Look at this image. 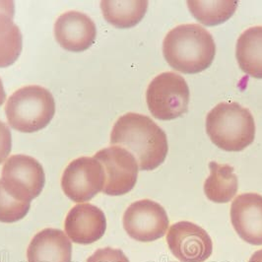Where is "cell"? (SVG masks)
Listing matches in <instances>:
<instances>
[{
	"label": "cell",
	"instance_id": "obj_1",
	"mask_svg": "<svg viewBox=\"0 0 262 262\" xmlns=\"http://www.w3.org/2000/svg\"><path fill=\"white\" fill-rule=\"evenodd\" d=\"M111 144L126 149L137 161L139 170H153L164 163L169 151L168 139L149 117L128 113L116 121Z\"/></svg>",
	"mask_w": 262,
	"mask_h": 262
},
{
	"label": "cell",
	"instance_id": "obj_2",
	"mask_svg": "<svg viewBox=\"0 0 262 262\" xmlns=\"http://www.w3.org/2000/svg\"><path fill=\"white\" fill-rule=\"evenodd\" d=\"M163 54L173 69L195 74L207 69L216 54L212 35L198 24H184L171 29L163 42Z\"/></svg>",
	"mask_w": 262,
	"mask_h": 262
},
{
	"label": "cell",
	"instance_id": "obj_3",
	"mask_svg": "<svg viewBox=\"0 0 262 262\" xmlns=\"http://www.w3.org/2000/svg\"><path fill=\"white\" fill-rule=\"evenodd\" d=\"M206 131L220 149L239 152L253 142L255 122L248 108L237 103H220L207 115Z\"/></svg>",
	"mask_w": 262,
	"mask_h": 262
},
{
	"label": "cell",
	"instance_id": "obj_4",
	"mask_svg": "<svg viewBox=\"0 0 262 262\" xmlns=\"http://www.w3.org/2000/svg\"><path fill=\"white\" fill-rule=\"evenodd\" d=\"M5 113L9 125L15 130L25 133L41 130L54 117V98L41 86H26L9 97Z\"/></svg>",
	"mask_w": 262,
	"mask_h": 262
},
{
	"label": "cell",
	"instance_id": "obj_5",
	"mask_svg": "<svg viewBox=\"0 0 262 262\" xmlns=\"http://www.w3.org/2000/svg\"><path fill=\"white\" fill-rule=\"evenodd\" d=\"M146 102L150 113L157 119L180 118L188 108L189 88L180 74L164 72L150 82L146 91Z\"/></svg>",
	"mask_w": 262,
	"mask_h": 262
},
{
	"label": "cell",
	"instance_id": "obj_6",
	"mask_svg": "<svg viewBox=\"0 0 262 262\" xmlns=\"http://www.w3.org/2000/svg\"><path fill=\"white\" fill-rule=\"evenodd\" d=\"M0 183L11 196L24 202H31L42 191L46 174L42 166L35 158L13 155L5 162Z\"/></svg>",
	"mask_w": 262,
	"mask_h": 262
},
{
	"label": "cell",
	"instance_id": "obj_7",
	"mask_svg": "<svg viewBox=\"0 0 262 262\" xmlns=\"http://www.w3.org/2000/svg\"><path fill=\"white\" fill-rule=\"evenodd\" d=\"M105 170L94 157H80L73 160L63 171L61 187L70 200L87 202L103 191Z\"/></svg>",
	"mask_w": 262,
	"mask_h": 262
},
{
	"label": "cell",
	"instance_id": "obj_8",
	"mask_svg": "<svg viewBox=\"0 0 262 262\" xmlns=\"http://www.w3.org/2000/svg\"><path fill=\"white\" fill-rule=\"evenodd\" d=\"M122 223L131 238L149 243L166 235L170 220L162 205L153 200L143 199L132 203L126 209Z\"/></svg>",
	"mask_w": 262,
	"mask_h": 262
},
{
	"label": "cell",
	"instance_id": "obj_9",
	"mask_svg": "<svg viewBox=\"0 0 262 262\" xmlns=\"http://www.w3.org/2000/svg\"><path fill=\"white\" fill-rule=\"evenodd\" d=\"M105 170L103 192L118 196L128 193L137 182L139 167L136 159L126 149L111 146L100 150L95 156Z\"/></svg>",
	"mask_w": 262,
	"mask_h": 262
},
{
	"label": "cell",
	"instance_id": "obj_10",
	"mask_svg": "<svg viewBox=\"0 0 262 262\" xmlns=\"http://www.w3.org/2000/svg\"><path fill=\"white\" fill-rule=\"evenodd\" d=\"M167 243L171 253L181 262L206 261L213 251V243L207 232L187 221L170 227Z\"/></svg>",
	"mask_w": 262,
	"mask_h": 262
},
{
	"label": "cell",
	"instance_id": "obj_11",
	"mask_svg": "<svg viewBox=\"0 0 262 262\" xmlns=\"http://www.w3.org/2000/svg\"><path fill=\"white\" fill-rule=\"evenodd\" d=\"M56 41L66 51L81 53L95 42L97 29L92 19L79 11L60 15L54 24Z\"/></svg>",
	"mask_w": 262,
	"mask_h": 262
},
{
	"label": "cell",
	"instance_id": "obj_12",
	"mask_svg": "<svg viewBox=\"0 0 262 262\" xmlns=\"http://www.w3.org/2000/svg\"><path fill=\"white\" fill-rule=\"evenodd\" d=\"M64 230L70 241L75 244H93L105 235V213L90 203L75 205L66 216Z\"/></svg>",
	"mask_w": 262,
	"mask_h": 262
},
{
	"label": "cell",
	"instance_id": "obj_13",
	"mask_svg": "<svg viewBox=\"0 0 262 262\" xmlns=\"http://www.w3.org/2000/svg\"><path fill=\"white\" fill-rule=\"evenodd\" d=\"M231 221L242 239L262 246V195L250 192L236 197L231 206Z\"/></svg>",
	"mask_w": 262,
	"mask_h": 262
},
{
	"label": "cell",
	"instance_id": "obj_14",
	"mask_svg": "<svg viewBox=\"0 0 262 262\" xmlns=\"http://www.w3.org/2000/svg\"><path fill=\"white\" fill-rule=\"evenodd\" d=\"M27 258L28 262H71V241L61 230L45 229L31 241Z\"/></svg>",
	"mask_w": 262,
	"mask_h": 262
},
{
	"label": "cell",
	"instance_id": "obj_15",
	"mask_svg": "<svg viewBox=\"0 0 262 262\" xmlns=\"http://www.w3.org/2000/svg\"><path fill=\"white\" fill-rule=\"evenodd\" d=\"M13 15L12 1L0 2V68L12 66L22 52L23 38Z\"/></svg>",
	"mask_w": 262,
	"mask_h": 262
},
{
	"label": "cell",
	"instance_id": "obj_16",
	"mask_svg": "<svg viewBox=\"0 0 262 262\" xmlns=\"http://www.w3.org/2000/svg\"><path fill=\"white\" fill-rule=\"evenodd\" d=\"M236 56L245 73L262 79V26L251 27L241 35L236 41Z\"/></svg>",
	"mask_w": 262,
	"mask_h": 262
},
{
	"label": "cell",
	"instance_id": "obj_17",
	"mask_svg": "<svg viewBox=\"0 0 262 262\" xmlns=\"http://www.w3.org/2000/svg\"><path fill=\"white\" fill-rule=\"evenodd\" d=\"M210 176L204 183V193L215 203H227L236 196L238 182L234 168L229 165L209 163Z\"/></svg>",
	"mask_w": 262,
	"mask_h": 262
},
{
	"label": "cell",
	"instance_id": "obj_18",
	"mask_svg": "<svg viewBox=\"0 0 262 262\" xmlns=\"http://www.w3.org/2000/svg\"><path fill=\"white\" fill-rule=\"evenodd\" d=\"M102 12L105 20L113 26L125 29L136 26L145 16L148 1H114L104 0L101 2Z\"/></svg>",
	"mask_w": 262,
	"mask_h": 262
},
{
	"label": "cell",
	"instance_id": "obj_19",
	"mask_svg": "<svg viewBox=\"0 0 262 262\" xmlns=\"http://www.w3.org/2000/svg\"><path fill=\"white\" fill-rule=\"evenodd\" d=\"M187 6L197 21L205 26H216L226 22L234 15L237 1L188 0Z\"/></svg>",
	"mask_w": 262,
	"mask_h": 262
},
{
	"label": "cell",
	"instance_id": "obj_20",
	"mask_svg": "<svg viewBox=\"0 0 262 262\" xmlns=\"http://www.w3.org/2000/svg\"><path fill=\"white\" fill-rule=\"evenodd\" d=\"M31 202H24L9 195L0 183V222L15 223L22 220L30 210Z\"/></svg>",
	"mask_w": 262,
	"mask_h": 262
},
{
	"label": "cell",
	"instance_id": "obj_21",
	"mask_svg": "<svg viewBox=\"0 0 262 262\" xmlns=\"http://www.w3.org/2000/svg\"><path fill=\"white\" fill-rule=\"evenodd\" d=\"M87 262H129V259L120 249L105 248L96 250Z\"/></svg>",
	"mask_w": 262,
	"mask_h": 262
},
{
	"label": "cell",
	"instance_id": "obj_22",
	"mask_svg": "<svg viewBox=\"0 0 262 262\" xmlns=\"http://www.w3.org/2000/svg\"><path fill=\"white\" fill-rule=\"evenodd\" d=\"M12 135L9 127L0 120V164H2L11 152Z\"/></svg>",
	"mask_w": 262,
	"mask_h": 262
},
{
	"label": "cell",
	"instance_id": "obj_23",
	"mask_svg": "<svg viewBox=\"0 0 262 262\" xmlns=\"http://www.w3.org/2000/svg\"><path fill=\"white\" fill-rule=\"evenodd\" d=\"M249 262H262V249L255 251L249 258Z\"/></svg>",
	"mask_w": 262,
	"mask_h": 262
},
{
	"label": "cell",
	"instance_id": "obj_24",
	"mask_svg": "<svg viewBox=\"0 0 262 262\" xmlns=\"http://www.w3.org/2000/svg\"><path fill=\"white\" fill-rule=\"evenodd\" d=\"M5 98H6V94H5V91H4V87H3L2 80L0 78V105L4 103Z\"/></svg>",
	"mask_w": 262,
	"mask_h": 262
}]
</instances>
